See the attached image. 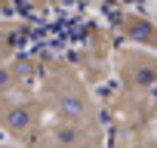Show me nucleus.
<instances>
[{
	"label": "nucleus",
	"mask_w": 157,
	"mask_h": 148,
	"mask_svg": "<svg viewBox=\"0 0 157 148\" xmlns=\"http://www.w3.org/2000/svg\"><path fill=\"white\" fill-rule=\"evenodd\" d=\"M37 96L49 117L59 120H83V123H102V108L86 84V77L71 62H49L43 65V80L37 87Z\"/></svg>",
	"instance_id": "f257e3e1"
},
{
	"label": "nucleus",
	"mask_w": 157,
	"mask_h": 148,
	"mask_svg": "<svg viewBox=\"0 0 157 148\" xmlns=\"http://www.w3.org/2000/svg\"><path fill=\"white\" fill-rule=\"evenodd\" d=\"M46 120L49 114L37 93H13L0 99V136H6L13 145L31 148Z\"/></svg>",
	"instance_id": "f03ea898"
},
{
	"label": "nucleus",
	"mask_w": 157,
	"mask_h": 148,
	"mask_svg": "<svg viewBox=\"0 0 157 148\" xmlns=\"http://www.w3.org/2000/svg\"><path fill=\"white\" fill-rule=\"evenodd\" d=\"M114 74L120 93L157 99V53L142 46H120L114 53Z\"/></svg>",
	"instance_id": "7ed1b4c3"
},
{
	"label": "nucleus",
	"mask_w": 157,
	"mask_h": 148,
	"mask_svg": "<svg viewBox=\"0 0 157 148\" xmlns=\"http://www.w3.org/2000/svg\"><path fill=\"white\" fill-rule=\"evenodd\" d=\"M31 148H105V123L49 117Z\"/></svg>",
	"instance_id": "20e7f679"
},
{
	"label": "nucleus",
	"mask_w": 157,
	"mask_h": 148,
	"mask_svg": "<svg viewBox=\"0 0 157 148\" xmlns=\"http://www.w3.org/2000/svg\"><path fill=\"white\" fill-rule=\"evenodd\" d=\"M114 28L117 34L126 40V46H142V49H157V25L151 19H145L142 13H117L114 16Z\"/></svg>",
	"instance_id": "39448f33"
},
{
	"label": "nucleus",
	"mask_w": 157,
	"mask_h": 148,
	"mask_svg": "<svg viewBox=\"0 0 157 148\" xmlns=\"http://www.w3.org/2000/svg\"><path fill=\"white\" fill-rule=\"evenodd\" d=\"M0 148H6V145H0Z\"/></svg>",
	"instance_id": "423d86ee"
}]
</instances>
